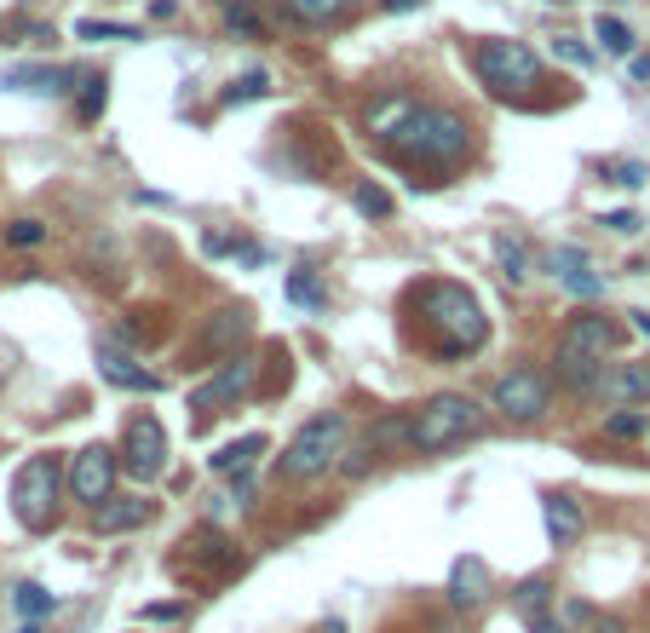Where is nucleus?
I'll return each instance as SVG.
<instances>
[{
  "mask_svg": "<svg viewBox=\"0 0 650 633\" xmlns=\"http://www.w3.org/2000/svg\"><path fill=\"white\" fill-rule=\"evenodd\" d=\"M616 185H627V190H633V185H645V167H633V162L616 167Z\"/></svg>",
  "mask_w": 650,
  "mask_h": 633,
  "instance_id": "c9c22d12",
  "label": "nucleus"
},
{
  "mask_svg": "<svg viewBox=\"0 0 650 633\" xmlns=\"http://www.w3.org/2000/svg\"><path fill=\"white\" fill-rule=\"evenodd\" d=\"M0 87L6 93H70V70H58V64H18V70H6L0 75Z\"/></svg>",
  "mask_w": 650,
  "mask_h": 633,
  "instance_id": "4468645a",
  "label": "nucleus"
},
{
  "mask_svg": "<svg viewBox=\"0 0 650 633\" xmlns=\"http://www.w3.org/2000/svg\"><path fill=\"white\" fill-rule=\"evenodd\" d=\"M495 259H501V277H512V282L530 277V248H524L518 236H501V242H495Z\"/></svg>",
  "mask_w": 650,
  "mask_h": 633,
  "instance_id": "5701e85b",
  "label": "nucleus"
},
{
  "mask_svg": "<svg viewBox=\"0 0 650 633\" xmlns=\"http://www.w3.org/2000/svg\"><path fill=\"white\" fill-rule=\"evenodd\" d=\"M472 70L484 81L489 93H530L535 81H541V58H535L524 41H478L472 52Z\"/></svg>",
  "mask_w": 650,
  "mask_h": 633,
  "instance_id": "423d86ee",
  "label": "nucleus"
},
{
  "mask_svg": "<svg viewBox=\"0 0 650 633\" xmlns=\"http://www.w3.org/2000/svg\"><path fill=\"white\" fill-rule=\"evenodd\" d=\"M340 444H346V421H340V415H317V421H305L300 432L288 438L277 472H282V478H294V484L323 478V472L340 461Z\"/></svg>",
  "mask_w": 650,
  "mask_h": 633,
  "instance_id": "39448f33",
  "label": "nucleus"
},
{
  "mask_svg": "<svg viewBox=\"0 0 650 633\" xmlns=\"http://www.w3.org/2000/svg\"><path fill=\"white\" fill-rule=\"evenodd\" d=\"M144 518H150V501H144V495H104L93 530L98 536H121V530H139Z\"/></svg>",
  "mask_w": 650,
  "mask_h": 633,
  "instance_id": "ddd939ff",
  "label": "nucleus"
},
{
  "mask_svg": "<svg viewBox=\"0 0 650 633\" xmlns=\"http://www.w3.org/2000/svg\"><path fill=\"white\" fill-rule=\"evenodd\" d=\"M558 6H564V0H558Z\"/></svg>",
  "mask_w": 650,
  "mask_h": 633,
  "instance_id": "37998d69",
  "label": "nucleus"
},
{
  "mask_svg": "<svg viewBox=\"0 0 650 633\" xmlns=\"http://www.w3.org/2000/svg\"><path fill=\"white\" fill-rule=\"evenodd\" d=\"M415 305H420V317H426V329L438 334L443 357H466L489 340L484 305H478V294L461 288V282H426L415 294Z\"/></svg>",
  "mask_w": 650,
  "mask_h": 633,
  "instance_id": "f03ea898",
  "label": "nucleus"
},
{
  "mask_svg": "<svg viewBox=\"0 0 650 633\" xmlns=\"http://www.w3.org/2000/svg\"><path fill=\"white\" fill-rule=\"evenodd\" d=\"M541 518H547L553 547H570V541L581 536V507L570 501V495H547V501H541Z\"/></svg>",
  "mask_w": 650,
  "mask_h": 633,
  "instance_id": "6ab92c4d",
  "label": "nucleus"
},
{
  "mask_svg": "<svg viewBox=\"0 0 650 633\" xmlns=\"http://www.w3.org/2000/svg\"><path fill=\"white\" fill-rule=\"evenodd\" d=\"M530 633H564V628H558L553 616H541V610H535V616H530Z\"/></svg>",
  "mask_w": 650,
  "mask_h": 633,
  "instance_id": "e433bc0d",
  "label": "nucleus"
},
{
  "mask_svg": "<svg viewBox=\"0 0 650 633\" xmlns=\"http://www.w3.org/2000/svg\"><path fill=\"white\" fill-rule=\"evenodd\" d=\"M587 392H599V398L616 403V409L650 403V363H610V369H599V380H593Z\"/></svg>",
  "mask_w": 650,
  "mask_h": 633,
  "instance_id": "f8f14e48",
  "label": "nucleus"
},
{
  "mask_svg": "<svg viewBox=\"0 0 650 633\" xmlns=\"http://www.w3.org/2000/svg\"><path fill=\"white\" fill-rule=\"evenodd\" d=\"M518 605H524V616H535V610L547 605V582H524L518 587Z\"/></svg>",
  "mask_w": 650,
  "mask_h": 633,
  "instance_id": "7c9ffc66",
  "label": "nucleus"
},
{
  "mask_svg": "<svg viewBox=\"0 0 650 633\" xmlns=\"http://www.w3.org/2000/svg\"><path fill=\"white\" fill-rule=\"evenodd\" d=\"M484 593H489L484 559H455V570H449V599L455 605H484Z\"/></svg>",
  "mask_w": 650,
  "mask_h": 633,
  "instance_id": "a211bd4d",
  "label": "nucleus"
},
{
  "mask_svg": "<svg viewBox=\"0 0 650 633\" xmlns=\"http://www.w3.org/2000/svg\"><path fill=\"white\" fill-rule=\"evenodd\" d=\"M415 6H426V0H386V12H415Z\"/></svg>",
  "mask_w": 650,
  "mask_h": 633,
  "instance_id": "58836bf2",
  "label": "nucleus"
},
{
  "mask_svg": "<svg viewBox=\"0 0 650 633\" xmlns=\"http://www.w3.org/2000/svg\"><path fill=\"white\" fill-rule=\"evenodd\" d=\"M104 110V81H87V98H81V116H98Z\"/></svg>",
  "mask_w": 650,
  "mask_h": 633,
  "instance_id": "473e14b6",
  "label": "nucleus"
},
{
  "mask_svg": "<svg viewBox=\"0 0 650 633\" xmlns=\"http://www.w3.org/2000/svg\"><path fill=\"white\" fill-rule=\"evenodd\" d=\"M41 236H47L41 219H18V225H6V242H12V248H35Z\"/></svg>",
  "mask_w": 650,
  "mask_h": 633,
  "instance_id": "c85d7f7f",
  "label": "nucleus"
},
{
  "mask_svg": "<svg viewBox=\"0 0 650 633\" xmlns=\"http://www.w3.org/2000/svg\"><path fill=\"white\" fill-rule=\"evenodd\" d=\"M369 139H380L409 167H449L466 156L472 127H466V116L443 110V104H420V98L392 93L369 104Z\"/></svg>",
  "mask_w": 650,
  "mask_h": 633,
  "instance_id": "f257e3e1",
  "label": "nucleus"
},
{
  "mask_svg": "<svg viewBox=\"0 0 650 633\" xmlns=\"http://www.w3.org/2000/svg\"><path fill=\"white\" fill-rule=\"evenodd\" d=\"M127 472H139L144 484L167 472V432L156 415H133L127 421Z\"/></svg>",
  "mask_w": 650,
  "mask_h": 633,
  "instance_id": "9b49d317",
  "label": "nucleus"
},
{
  "mask_svg": "<svg viewBox=\"0 0 650 633\" xmlns=\"http://www.w3.org/2000/svg\"><path fill=\"white\" fill-rule=\"evenodd\" d=\"M179 616V605H150V610H139V622H173Z\"/></svg>",
  "mask_w": 650,
  "mask_h": 633,
  "instance_id": "f704fd0d",
  "label": "nucleus"
},
{
  "mask_svg": "<svg viewBox=\"0 0 650 633\" xmlns=\"http://www.w3.org/2000/svg\"><path fill=\"white\" fill-rule=\"evenodd\" d=\"M294 6V18H305V24H328V18H340L351 0H288Z\"/></svg>",
  "mask_w": 650,
  "mask_h": 633,
  "instance_id": "393cba45",
  "label": "nucleus"
},
{
  "mask_svg": "<svg viewBox=\"0 0 650 633\" xmlns=\"http://www.w3.org/2000/svg\"><path fill=\"white\" fill-rule=\"evenodd\" d=\"M553 277L564 282L570 294H581V300L604 294V277H593V265H587V254H581V248H553Z\"/></svg>",
  "mask_w": 650,
  "mask_h": 633,
  "instance_id": "dca6fc26",
  "label": "nucleus"
},
{
  "mask_svg": "<svg viewBox=\"0 0 650 633\" xmlns=\"http://www.w3.org/2000/svg\"><path fill=\"white\" fill-rule=\"evenodd\" d=\"M242 334H248V311H242V305H236V311H219L208 329H202V340H196V357H225Z\"/></svg>",
  "mask_w": 650,
  "mask_h": 633,
  "instance_id": "f3484780",
  "label": "nucleus"
},
{
  "mask_svg": "<svg viewBox=\"0 0 650 633\" xmlns=\"http://www.w3.org/2000/svg\"><path fill=\"white\" fill-rule=\"evenodd\" d=\"M294 300H317V288H311V277H305V271L294 277Z\"/></svg>",
  "mask_w": 650,
  "mask_h": 633,
  "instance_id": "4c0bfd02",
  "label": "nucleus"
},
{
  "mask_svg": "<svg viewBox=\"0 0 650 633\" xmlns=\"http://www.w3.org/2000/svg\"><path fill=\"white\" fill-rule=\"evenodd\" d=\"M558 52H564L570 64H593V52L581 47V41H570V35H558Z\"/></svg>",
  "mask_w": 650,
  "mask_h": 633,
  "instance_id": "2f4dec72",
  "label": "nucleus"
},
{
  "mask_svg": "<svg viewBox=\"0 0 650 633\" xmlns=\"http://www.w3.org/2000/svg\"><path fill=\"white\" fill-rule=\"evenodd\" d=\"M12 610H18L24 622H41V616H52V610H58V599H52L41 582H18V587H12Z\"/></svg>",
  "mask_w": 650,
  "mask_h": 633,
  "instance_id": "412c9836",
  "label": "nucleus"
},
{
  "mask_svg": "<svg viewBox=\"0 0 650 633\" xmlns=\"http://www.w3.org/2000/svg\"><path fill=\"white\" fill-rule=\"evenodd\" d=\"M484 432V409L461 392H438V398L420 409L409 432H403V444L415 449V455H443V449L466 444V438H478Z\"/></svg>",
  "mask_w": 650,
  "mask_h": 633,
  "instance_id": "7ed1b4c3",
  "label": "nucleus"
},
{
  "mask_svg": "<svg viewBox=\"0 0 650 633\" xmlns=\"http://www.w3.org/2000/svg\"><path fill=\"white\" fill-rule=\"evenodd\" d=\"M265 87H271V81H265V75H242V81H236L231 93H225V104H248V98H265Z\"/></svg>",
  "mask_w": 650,
  "mask_h": 633,
  "instance_id": "c756f323",
  "label": "nucleus"
},
{
  "mask_svg": "<svg viewBox=\"0 0 650 633\" xmlns=\"http://www.w3.org/2000/svg\"><path fill=\"white\" fill-rule=\"evenodd\" d=\"M75 35H81V41H139V29L133 24H93V18H81Z\"/></svg>",
  "mask_w": 650,
  "mask_h": 633,
  "instance_id": "a878e982",
  "label": "nucleus"
},
{
  "mask_svg": "<svg viewBox=\"0 0 650 633\" xmlns=\"http://www.w3.org/2000/svg\"><path fill=\"white\" fill-rule=\"evenodd\" d=\"M18 633H41V622H24V628H18Z\"/></svg>",
  "mask_w": 650,
  "mask_h": 633,
  "instance_id": "79ce46f5",
  "label": "nucleus"
},
{
  "mask_svg": "<svg viewBox=\"0 0 650 633\" xmlns=\"http://www.w3.org/2000/svg\"><path fill=\"white\" fill-rule=\"evenodd\" d=\"M254 455H265V438L259 432H248V438H236V444H225L219 455H213V472H225V478H242V472L254 467Z\"/></svg>",
  "mask_w": 650,
  "mask_h": 633,
  "instance_id": "aec40b11",
  "label": "nucleus"
},
{
  "mask_svg": "<svg viewBox=\"0 0 650 633\" xmlns=\"http://www.w3.org/2000/svg\"><path fill=\"white\" fill-rule=\"evenodd\" d=\"M58 484H64V467L52 455H29L18 467V484H12V513L24 530H47L52 524V501H58Z\"/></svg>",
  "mask_w": 650,
  "mask_h": 633,
  "instance_id": "0eeeda50",
  "label": "nucleus"
},
{
  "mask_svg": "<svg viewBox=\"0 0 650 633\" xmlns=\"http://www.w3.org/2000/svg\"><path fill=\"white\" fill-rule=\"evenodd\" d=\"M351 202H357V213H369V219H386V213H392V196H386L380 185H357L351 190Z\"/></svg>",
  "mask_w": 650,
  "mask_h": 633,
  "instance_id": "bb28decb",
  "label": "nucleus"
},
{
  "mask_svg": "<svg viewBox=\"0 0 650 633\" xmlns=\"http://www.w3.org/2000/svg\"><path fill=\"white\" fill-rule=\"evenodd\" d=\"M633 329H639V334H650V311H633Z\"/></svg>",
  "mask_w": 650,
  "mask_h": 633,
  "instance_id": "a19ab883",
  "label": "nucleus"
},
{
  "mask_svg": "<svg viewBox=\"0 0 650 633\" xmlns=\"http://www.w3.org/2000/svg\"><path fill=\"white\" fill-rule=\"evenodd\" d=\"M70 495H75V501H87V507H98L104 495H116V449H104V444L75 449V461H70Z\"/></svg>",
  "mask_w": 650,
  "mask_h": 633,
  "instance_id": "1a4fd4ad",
  "label": "nucleus"
},
{
  "mask_svg": "<svg viewBox=\"0 0 650 633\" xmlns=\"http://www.w3.org/2000/svg\"><path fill=\"white\" fill-rule=\"evenodd\" d=\"M254 375H259L254 357H225V363H219V375H213L208 386H196V392H190V409L219 415L225 403H236V398H248V392H254Z\"/></svg>",
  "mask_w": 650,
  "mask_h": 633,
  "instance_id": "9d476101",
  "label": "nucleus"
},
{
  "mask_svg": "<svg viewBox=\"0 0 650 633\" xmlns=\"http://www.w3.org/2000/svg\"><path fill=\"white\" fill-rule=\"evenodd\" d=\"M633 81H650V58H633Z\"/></svg>",
  "mask_w": 650,
  "mask_h": 633,
  "instance_id": "ea45409f",
  "label": "nucleus"
},
{
  "mask_svg": "<svg viewBox=\"0 0 650 633\" xmlns=\"http://www.w3.org/2000/svg\"><path fill=\"white\" fill-rule=\"evenodd\" d=\"M645 415H639V409H622V415H610V421H604V432H610V438H645Z\"/></svg>",
  "mask_w": 650,
  "mask_h": 633,
  "instance_id": "cd10ccee",
  "label": "nucleus"
},
{
  "mask_svg": "<svg viewBox=\"0 0 650 633\" xmlns=\"http://www.w3.org/2000/svg\"><path fill=\"white\" fill-rule=\"evenodd\" d=\"M610 346H616V323H610V317H599V311H587V317H570V323H564V334H558L553 375L564 380V386L587 392V386L599 380L604 352H610Z\"/></svg>",
  "mask_w": 650,
  "mask_h": 633,
  "instance_id": "20e7f679",
  "label": "nucleus"
},
{
  "mask_svg": "<svg viewBox=\"0 0 650 633\" xmlns=\"http://www.w3.org/2000/svg\"><path fill=\"white\" fill-rule=\"evenodd\" d=\"M593 35H599V47H604V52H616V58H627V52H633V29H627L622 18H604V12H599Z\"/></svg>",
  "mask_w": 650,
  "mask_h": 633,
  "instance_id": "b1692460",
  "label": "nucleus"
},
{
  "mask_svg": "<svg viewBox=\"0 0 650 633\" xmlns=\"http://www.w3.org/2000/svg\"><path fill=\"white\" fill-rule=\"evenodd\" d=\"M604 225H610V231H622V236H633V231H639V213H610V219H604Z\"/></svg>",
  "mask_w": 650,
  "mask_h": 633,
  "instance_id": "72a5a7b5",
  "label": "nucleus"
},
{
  "mask_svg": "<svg viewBox=\"0 0 650 633\" xmlns=\"http://www.w3.org/2000/svg\"><path fill=\"white\" fill-rule=\"evenodd\" d=\"M98 375L110 380V386H121V392H156V386H162L150 369H139V363L127 352H116V346H98Z\"/></svg>",
  "mask_w": 650,
  "mask_h": 633,
  "instance_id": "2eb2a0df",
  "label": "nucleus"
},
{
  "mask_svg": "<svg viewBox=\"0 0 650 633\" xmlns=\"http://www.w3.org/2000/svg\"><path fill=\"white\" fill-rule=\"evenodd\" d=\"M489 403H495L507 421H541V415H547V375H535V369H512V375L495 380Z\"/></svg>",
  "mask_w": 650,
  "mask_h": 633,
  "instance_id": "6e6552de",
  "label": "nucleus"
},
{
  "mask_svg": "<svg viewBox=\"0 0 650 633\" xmlns=\"http://www.w3.org/2000/svg\"><path fill=\"white\" fill-rule=\"evenodd\" d=\"M219 12H225V29L242 35V41H265V24H259L254 0H219Z\"/></svg>",
  "mask_w": 650,
  "mask_h": 633,
  "instance_id": "4be33fe9",
  "label": "nucleus"
}]
</instances>
